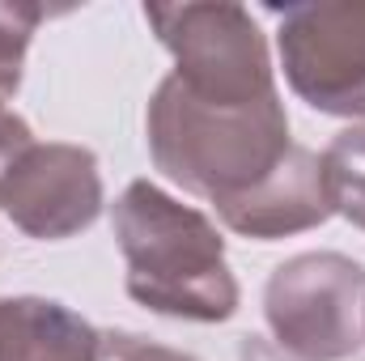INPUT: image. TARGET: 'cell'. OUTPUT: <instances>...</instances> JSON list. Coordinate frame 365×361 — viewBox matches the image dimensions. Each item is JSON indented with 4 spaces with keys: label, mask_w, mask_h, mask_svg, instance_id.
I'll use <instances>...</instances> for the list:
<instances>
[{
    "label": "cell",
    "mask_w": 365,
    "mask_h": 361,
    "mask_svg": "<svg viewBox=\"0 0 365 361\" xmlns=\"http://www.w3.org/2000/svg\"><path fill=\"white\" fill-rule=\"evenodd\" d=\"M110 230L128 264L123 289L145 310L182 323H225L238 315L242 289L208 213L158 183L132 179L110 204Z\"/></svg>",
    "instance_id": "1"
},
{
    "label": "cell",
    "mask_w": 365,
    "mask_h": 361,
    "mask_svg": "<svg viewBox=\"0 0 365 361\" xmlns=\"http://www.w3.org/2000/svg\"><path fill=\"white\" fill-rule=\"evenodd\" d=\"M145 136L153 166L212 208L259 187L293 149L280 98L255 106H212L187 93L175 77H162L149 98Z\"/></svg>",
    "instance_id": "2"
},
{
    "label": "cell",
    "mask_w": 365,
    "mask_h": 361,
    "mask_svg": "<svg viewBox=\"0 0 365 361\" xmlns=\"http://www.w3.org/2000/svg\"><path fill=\"white\" fill-rule=\"evenodd\" d=\"M145 21L175 56V81L212 106H255L280 98L268 34L255 13L225 0L145 4Z\"/></svg>",
    "instance_id": "3"
},
{
    "label": "cell",
    "mask_w": 365,
    "mask_h": 361,
    "mask_svg": "<svg viewBox=\"0 0 365 361\" xmlns=\"http://www.w3.org/2000/svg\"><path fill=\"white\" fill-rule=\"evenodd\" d=\"M264 323L297 361H353L365 349V264L344 251H302L264 285Z\"/></svg>",
    "instance_id": "4"
},
{
    "label": "cell",
    "mask_w": 365,
    "mask_h": 361,
    "mask_svg": "<svg viewBox=\"0 0 365 361\" xmlns=\"http://www.w3.org/2000/svg\"><path fill=\"white\" fill-rule=\"evenodd\" d=\"M272 13L289 90L319 115L365 119V0L284 4Z\"/></svg>",
    "instance_id": "5"
},
{
    "label": "cell",
    "mask_w": 365,
    "mask_h": 361,
    "mask_svg": "<svg viewBox=\"0 0 365 361\" xmlns=\"http://www.w3.org/2000/svg\"><path fill=\"white\" fill-rule=\"evenodd\" d=\"M102 208V171L86 145L34 141L0 179V213L34 243H64L86 234Z\"/></svg>",
    "instance_id": "6"
},
{
    "label": "cell",
    "mask_w": 365,
    "mask_h": 361,
    "mask_svg": "<svg viewBox=\"0 0 365 361\" xmlns=\"http://www.w3.org/2000/svg\"><path fill=\"white\" fill-rule=\"evenodd\" d=\"M217 217L230 234H242L255 243H276L289 234L319 230L323 221L336 217L327 179H323V158L293 141V149L284 153V162L272 175L259 187H251L247 195L217 204Z\"/></svg>",
    "instance_id": "7"
},
{
    "label": "cell",
    "mask_w": 365,
    "mask_h": 361,
    "mask_svg": "<svg viewBox=\"0 0 365 361\" xmlns=\"http://www.w3.org/2000/svg\"><path fill=\"white\" fill-rule=\"evenodd\" d=\"M102 332L56 298H0V361H98Z\"/></svg>",
    "instance_id": "8"
},
{
    "label": "cell",
    "mask_w": 365,
    "mask_h": 361,
    "mask_svg": "<svg viewBox=\"0 0 365 361\" xmlns=\"http://www.w3.org/2000/svg\"><path fill=\"white\" fill-rule=\"evenodd\" d=\"M319 158H323V179H327L331 208L349 225L365 230V123L336 132L331 145Z\"/></svg>",
    "instance_id": "9"
},
{
    "label": "cell",
    "mask_w": 365,
    "mask_h": 361,
    "mask_svg": "<svg viewBox=\"0 0 365 361\" xmlns=\"http://www.w3.org/2000/svg\"><path fill=\"white\" fill-rule=\"evenodd\" d=\"M43 21L38 4H21V0H0V106H9L21 77H26V51L34 43V30Z\"/></svg>",
    "instance_id": "10"
},
{
    "label": "cell",
    "mask_w": 365,
    "mask_h": 361,
    "mask_svg": "<svg viewBox=\"0 0 365 361\" xmlns=\"http://www.w3.org/2000/svg\"><path fill=\"white\" fill-rule=\"evenodd\" d=\"M98 361H200V357L170 349V345H158V340H145L136 332H102Z\"/></svg>",
    "instance_id": "11"
},
{
    "label": "cell",
    "mask_w": 365,
    "mask_h": 361,
    "mask_svg": "<svg viewBox=\"0 0 365 361\" xmlns=\"http://www.w3.org/2000/svg\"><path fill=\"white\" fill-rule=\"evenodd\" d=\"M34 145V132H30V123L13 111V106H0V179H4V171L26 153Z\"/></svg>",
    "instance_id": "12"
}]
</instances>
